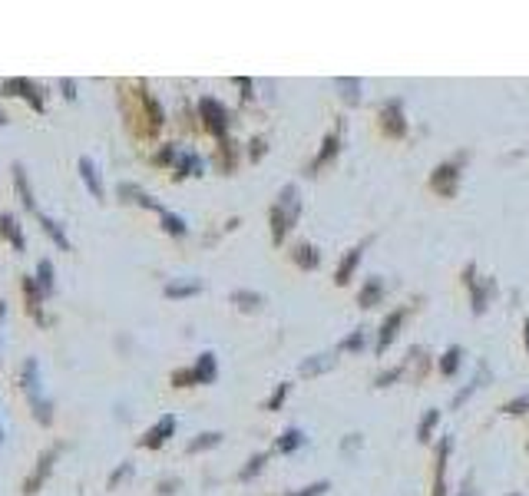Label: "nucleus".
<instances>
[{"instance_id": "obj_16", "label": "nucleus", "mask_w": 529, "mask_h": 496, "mask_svg": "<svg viewBox=\"0 0 529 496\" xmlns=\"http://www.w3.org/2000/svg\"><path fill=\"white\" fill-rule=\"evenodd\" d=\"M163 228H166L169 235H185V222H182L179 215H172V212H163Z\"/></svg>"}, {"instance_id": "obj_27", "label": "nucleus", "mask_w": 529, "mask_h": 496, "mask_svg": "<svg viewBox=\"0 0 529 496\" xmlns=\"http://www.w3.org/2000/svg\"><path fill=\"white\" fill-rule=\"evenodd\" d=\"M0 126H7V113H0Z\"/></svg>"}, {"instance_id": "obj_26", "label": "nucleus", "mask_w": 529, "mask_h": 496, "mask_svg": "<svg viewBox=\"0 0 529 496\" xmlns=\"http://www.w3.org/2000/svg\"><path fill=\"white\" fill-rule=\"evenodd\" d=\"M3 315H7V301L0 298V318H3Z\"/></svg>"}, {"instance_id": "obj_7", "label": "nucleus", "mask_w": 529, "mask_h": 496, "mask_svg": "<svg viewBox=\"0 0 529 496\" xmlns=\"http://www.w3.org/2000/svg\"><path fill=\"white\" fill-rule=\"evenodd\" d=\"M10 172H14V185H17L20 202H24L30 212H37V199H33V189H30V182H27V169H24V163H14L10 165Z\"/></svg>"}, {"instance_id": "obj_18", "label": "nucleus", "mask_w": 529, "mask_h": 496, "mask_svg": "<svg viewBox=\"0 0 529 496\" xmlns=\"http://www.w3.org/2000/svg\"><path fill=\"white\" fill-rule=\"evenodd\" d=\"M198 291V282H185V285H166V295L169 298H185V295H196Z\"/></svg>"}, {"instance_id": "obj_15", "label": "nucleus", "mask_w": 529, "mask_h": 496, "mask_svg": "<svg viewBox=\"0 0 529 496\" xmlns=\"http://www.w3.org/2000/svg\"><path fill=\"white\" fill-rule=\"evenodd\" d=\"M198 169H202V163H198L196 152H185V156H179V176H198Z\"/></svg>"}, {"instance_id": "obj_21", "label": "nucleus", "mask_w": 529, "mask_h": 496, "mask_svg": "<svg viewBox=\"0 0 529 496\" xmlns=\"http://www.w3.org/2000/svg\"><path fill=\"white\" fill-rule=\"evenodd\" d=\"M172 380H176V387H185V384H192V380H196V374H192V371H176V374H172Z\"/></svg>"}, {"instance_id": "obj_8", "label": "nucleus", "mask_w": 529, "mask_h": 496, "mask_svg": "<svg viewBox=\"0 0 529 496\" xmlns=\"http://www.w3.org/2000/svg\"><path fill=\"white\" fill-rule=\"evenodd\" d=\"M0 235L10 241L17 252H27V239H24V232H20V226H17V215H10V212L0 215Z\"/></svg>"}, {"instance_id": "obj_17", "label": "nucleus", "mask_w": 529, "mask_h": 496, "mask_svg": "<svg viewBox=\"0 0 529 496\" xmlns=\"http://www.w3.org/2000/svg\"><path fill=\"white\" fill-rule=\"evenodd\" d=\"M222 440V434H202L198 440H192L189 443V453H198V450H209V447H215Z\"/></svg>"}, {"instance_id": "obj_23", "label": "nucleus", "mask_w": 529, "mask_h": 496, "mask_svg": "<svg viewBox=\"0 0 529 496\" xmlns=\"http://www.w3.org/2000/svg\"><path fill=\"white\" fill-rule=\"evenodd\" d=\"M232 298L235 301H242V308H252V304H255V295H242V291H235V295H232Z\"/></svg>"}, {"instance_id": "obj_25", "label": "nucleus", "mask_w": 529, "mask_h": 496, "mask_svg": "<svg viewBox=\"0 0 529 496\" xmlns=\"http://www.w3.org/2000/svg\"><path fill=\"white\" fill-rule=\"evenodd\" d=\"M454 358H460V354H456V351H450V354H447V361H443V371H447V374H450V371H454Z\"/></svg>"}, {"instance_id": "obj_5", "label": "nucleus", "mask_w": 529, "mask_h": 496, "mask_svg": "<svg viewBox=\"0 0 529 496\" xmlns=\"http://www.w3.org/2000/svg\"><path fill=\"white\" fill-rule=\"evenodd\" d=\"M76 169H80V179L86 182L90 196H93V199H103V182H100V169H96V163L83 156V159L76 163Z\"/></svg>"}, {"instance_id": "obj_6", "label": "nucleus", "mask_w": 529, "mask_h": 496, "mask_svg": "<svg viewBox=\"0 0 529 496\" xmlns=\"http://www.w3.org/2000/svg\"><path fill=\"white\" fill-rule=\"evenodd\" d=\"M172 430H176V417H163V421L156 423L152 430H146V437H142V447H149V450L163 447L169 437H172Z\"/></svg>"}, {"instance_id": "obj_3", "label": "nucleus", "mask_w": 529, "mask_h": 496, "mask_svg": "<svg viewBox=\"0 0 529 496\" xmlns=\"http://www.w3.org/2000/svg\"><path fill=\"white\" fill-rule=\"evenodd\" d=\"M198 113H202V120H205V126H209L212 133L225 136V109L215 103V100H209V96H205V100L198 103Z\"/></svg>"}, {"instance_id": "obj_1", "label": "nucleus", "mask_w": 529, "mask_h": 496, "mask_svg": "<svg viewBox=\"0 0 529 496\" xmlns=\"http://www.w3.org/2000/svg\"><path fill=\"white\" fill-rule=\"evenodd\" d=\"M57 453H60L57 447H53V450H44V453H40V460H37V466H33V473L27 477V480H24V496H33V493H37V490H40V486L46 483L50 470H53V463H57Z\"/></svg>"}, {"instance_id": "obj_9", "label": "nucleus", "mask_w": 529, "mask_h": 496, "mask_svg": "<svg viewBox=\"0 0 529 496\" xmlns=\"http://www.w3.org/2000/svg\"><path fill=\"white\" fill-rule=\"evenodd\" d=\"M37 219H40V226H44V232L53 239V245L60 248V252H70V239H66V232H63L60 222H53L50 215H44V212H37Z\"/></svg>"}, {"instance_id": "obj_24", "label": "nucleus", "mask_w": 529, "mask_h": 496, "mask_svg": "<svg viewBox=\"0 0 529 496\" xmlns=\"http://www.w3.org/2000/svg\"><path fill=\"white\" fill-rule=\"evenodd\" d=\"M172 156H176V149H172V146H166V149H163V152H159V156H156V163H169Z\"/></svg>"}, {"instance_id": "obj_19", "label": "nucleus", "mask_w": 529, "mask_h": 496, "mask_svg": "<svg viewBox=\"0 0 529 496\" xmlns=\"http://www.w3.org/2000/svg\"><path fill=\"white\" fill-rule=\"evenodd\" d=\"M60 93H63V100H76V83L63 76V80H60Z\"/></svg>"}, {"instance_id": "obj_4", "label": "nucleus", "mask_w": 529, "mask_h": 496, "mask_svg": "<svg viewBox=\"0 0 529 496\" xmlns=\"http://www.w3.org/2000/svg\"><path fill=\"white\" fill-rule=\"evenodd\" d=\"M20 387L27 391V397H30V401H37V397H40V364H37V358H27V361H24V371H20Z\"/></svg>"}, {"instance_id": "obj_14", "label": "nucleus", "mask_w": 529, "mask_h": 496, "mask_svg": "<svg viewBox=\"0 0 529 496\" xmlns=\"http://www.w3.org/2000/svg\"><path fill=\"white\" fill-rule=\"evenodd\" d=\"M24 100H27V103L33 106V113H44V90H40V86H37V83H33V80H27V90H24Z\"/></svg>"}, {"instance_id": "obj_12", "label": "nucleus", "mask_w": 529, "mask_h": 496, "mask_svg": "<svg viewBox=\"0 0 529 496\" xmlns=\"http://www.w3.org/2000/svg\"><path fill=\"white\" fill-rule=\"evenodd\" d=\"M30 407H33V417L44 423V427H46V423H53V404H50L46 397H37V401H30Z\"/></svg>"}, {"instance_id": "obj_10", "label": "nucleus", "mask_w": 529, "mask_h": 496, "mask_svg": "<svg viewBox=\"0 0 529 496\" xmlns=\"http://www.w3.org/2000/svg\"><path fill=\"white\" fill-rule=\"evenodd\" d=\"M33 278H37V285H40V291H44V295H50V291H53V288H57V271H53V261H40V265H37V275H33Z\"/></svg>"}, {"instance_id": "obj_2", "label": "nucleus", "mask_w": 529, "mask_h": 496, "mask_svg": "<svg viewBox=\"0 0 529 496\" xmlns=\"http://www.w3.org/2000/svg\"><path fill=\"white\" fill-rule=\"evenodd\" d=\"M20 288H24V298H27V311H30L33 315V321H37V324H50V321H46V315H44V308H40V304H44V291H40V285H37V278H33V275H24V282H20Z\"/></svg>"}, {"instance_id": "obj_13", "label": "nucleus", "mask_w": 529, "mask_h": 496, "mask_svg": "<svg viewBox=\"0 0 529 496\" xmlns=\"http://www.w3.org/2000/svg\"><path fill=\"white\" fill-rule=\"evenodd\" d=\"M27 90V76H10L0 83V96H24Z\"/></svg>"}, {"instance_id": "obj_20", "label": "nucleus", "mask_w": 529, "mask_h": 496, "mask_svg": "<svg viewBox=\"0 0 529 496\" xmlns=\"http://www.w3.org/2000/svg\"><path fill=\"white\" fill-rule=\"evenodd\" d=\"M295 443H301V434H298V430H288V434H285V440H281L278 447H281V450H291Z\"/></svg>"}, {"instance_id": "obj_28", "label": "nucleus", "mask_w": 529, "mask_h": 496, "mask_svg": "<svg viewBox=\"0 0 529 496\" xmlns=\"http://www.w3.org/2000/svg\"><path fill=\"white\" fill-rule=\"evenodd\" d=\"M0 443H3V430H0Z\"/></svg>"}, {"instance_id": "obj_11", "label": "nucleus", "mask_w": 529, "mask_h": 496, "mask_svg": "<svg viewBox=\"0 0 529 496\" xmlns=\"http://www.w3.org/2000/svg\"><path fill=\"white\" fill-rule=\"evenodd\" d=\"M192 374H196L198 384H209L212 377H215V354H209V351H205V354L198 358V364L192 367Z\"/></svg>"}, {"instance_id": "obj_22", "label": "nucleus", "mask_w": 529, "mask_h": 496, "mask_svg": "<svg viewBox=\"0 0 529 496\" xmlns=\"http://www.w3.org/2000/svg\"><path fill=\"white\" fill-rule=\"evenodd\" d=\"M129 470H133V463H122L120 470H116V473H113V477H109V486H116V483H120L122 477H126V473H129Z\"/></svg>"}]
</instances>
